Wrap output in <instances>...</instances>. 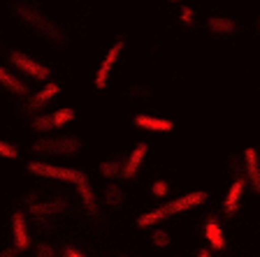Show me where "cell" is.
Instances as JSON below:
<instances>
[{"instance_id":"8","label":"cell","mask_w":260,"mask_h":257,"mask_svg":"<svg viewBox=\"0 0 260 257\" xmlns=\"http://www.w3.org/2000/svg\"><path fill=\"white\" fill-rule=\"evenodd\" d=\"M205 28L211 38H218V40L235 38V35L242 32V23H239L237 19H233V16H221V14L209 16L205 21Z\"/></svg>"},{"instance_id":"13","label":"cell","mask_w":260,"mask_h":257,"mask_svg":"<svg viewBox=\"0 0 260 257\" xmlns=\"http://www.w3.org/2000/svg\"><path fill=\"white\" fill-rule=\"evenodd\" d=\"M246 176L244 178H235L233 183H230V188H228L225 197H223V211H225V215H235L239 209H242V199H244V193H246Z\"/></svg>"},{"instance_id":"14","label":"cell","mask_w":260,"mask_h":257,"mask_svg":"<svg viewBox=\"0 0 260 257\" xmlns=\"http://www.w3.org/2000/svg\"><path fill=\"white\" fill-rule=\"evenodd\" d=\"M60 93V86L58 84H47V86H42L38 93H32L30 97H28V102H26V112L28 114H38V112H42L44 107H47L49 102L54 100L56 95Z\"/></svg>"},{"instance_id":"11","label":"cell","mask_w":260,"mask_h":257,"mask_svg":"<svg viewBox=\"0 0 260 257\" xmlns=\"http://www.w3.org/2000/svg\"><path fill=\"white\" fill-rule=\"evenodd\" d=\"M244 160V176H246V183H249L251 193L260 197V153L258 149H246L242 153Z\"/></svg>"},{"instance_id":"21","label":"cell","mask_w":260,"mask_h":257,"mask_svg":"<svg viewBox=\"0 0 260 257\" xmlns=\"http://www.w3.org/2000/svg\"><path fill=\"white\" fill-rule=\"evenodd\" d=\"M149 241H151L153 248H158V250H165V248L172 246V236H170L165 230H153L151 234H149Z\"/></svg>"},{"instance_id":"22","label":"cell","mask_w":260,"mask_h":257,"mask_svg":"<svg viewBox=\"0 0 260 257\" xmlns=\"http://www.w3.org/2000/svg\"><path fill=\"white\" fill-rule=\"evenodd\" d=\"M151 195L156 199H168L170 197V183L165 178H156L151 183Z\"/></svg>"},{"instance_id":"20","label":"cell","mask_w":260,"mask_h":257,"mask_svg":"<svg viewBox=\"0 0 260 257\" xmlns=\"http://www.w3.org/2000/svg\"><path fill=\"white\" fill-rule=\"evenodd\" d=\"M121 169H123V160H105L98 165L100 176L107 178L109 183H114L116 178H121Z\"/></svg>"},{"instance_id":"17","label":"cell","mask_w":260,"mask_h":257,"mask_svg":"<svg viewBox=\"0 0 260 257\" xmlns=\"http://www.w3.org/2000/svg\"><path fill=\"white\" fill-rule=\"evenodd\" d=\"M0 88L12 93V95H16V97L30 95V88H28L26 81H21L12 70H7V67H0Z\"/></svg>"},{"instance_id":"1","label":"cell","mask_w":260,"mask_h":257,"mask_svg":"<svg viewBox=\"0 0 260 257\" xmlns=\"http://www.w3.org/2000/svg\"><path fill=\"white\" fill-rule=\"evenodd\" d=\"M10 12L19 23L28 28L30 32H35L40 40H44L47 44H51L54 49H65L70 44V35L60 23H56L51 16H47L42 12V7L30 3V0H12Z\"/></svg>"},{"instance_id":"18","label":"cell","mask_w":260,"mask_h":257,"mask_svg":"<svg viewBox=\"0 0 260 257\" xmlns=\"http://www.w3.org/2000/svg\"><path fill=\"white\" fill-rule=\"evenodd\" d=\"M77 195H79V202H81V206H84V211H86L88 215H98L100 206H98V195H95L91 183L77 186Z\"/></svg>"},{"instance_id":"10","label":"cell","mask_w":260,"mask_h":257,"mask_svg":"<svg viewBox=\"0 0 260 257\" xmlns=\"http://www.w3.org/2000/svg\"><path fill=\"white\" fill-rule=\"evenodd\" d=\"M68 209H70L68 199L56 197V199H44V202H32L30 206H28V213H30L35 220L38 218H56V215H65Z\"/></svg>"},{"instance_id":"29","label":"cell","mask_w":260,"mask_h":257,"mask_svg":"<svg viewBox=\"0 0 260 257\" xmlns=\"http://www.w3.org/2000/svg\"><path fill=\"white\" fill-rule=\"evenodd\" d=\"M195 257H211V250H205V248H202V250L198 252V255H195Z\"/></svg>"},{"instance_id":"12","label":"cell","mask_w":260,"mask_h":257,"mask_svg":"<svg viewBox=\"0 0 260 257\" xmlns=\"http://www.w3.org/2000/svg\"><path fill=\"white\" fill-rule=\"evenodd\" d=\"M12 246L19 252L30 248V234H28V220L21 209L12 213Z\"/></svg>"},{"instance_id":"31","label":"cell","mask_w":260,"mask_h":257,"mask_svg":"<svg viewBox=\"0 0 260 257\" xmlns=\"http://www.w3.org/2000/svg\"><path fill=\"white\" fill-rule=\"evenodd\" d=\"M170 3H179V0H170Z\"/></svg>"},{"instance_id":"19","label":"cell","mask_w":260,"mask_h":257,"mask_svg":"<svg viewBox=\"0 0 260 257\" xmlns=\"http://www.w3.org/2000/svg\"><path fill=\"white\" fill-rule=\"evenodd\" d=\"M103 202L107 204L109 209H121L125 204V190L119 186V183H107L103 190Z\"/></svg>"},{"instance_id":"3","label":"cell","mask_w":260,"mask_h":257,"mask_svg":"<svg viewBox=\"0 0 260 257\" xmlns=\"http://www.w3.org/2000/svg\"><path fill=\"white\" fill-rule=\"evenodd\" d=\"M84 151V139L77 134L38 137L30 144V153L38 158H77Z\"/></svg>"},{"instance_id":"16","label":"cell","mask_w":260,"mask_h":257,"mask_svg":"<svg viewBox=\"0 0 260 257\" xmlns=\"http://www.w3.org/2000/svg\"><path fill=\"white\" fill-rule=\"evenodd\" d=\"M133 123H135V128L146 130V132H172L174 130V121L151 116V114H135Z\"/></svg>"},{"instance_id":"4","label":"cell","mask_w":260,"mask_h":257,"mask_svg":"<svg viewBox=\"0 0 260 257\" xmlns=\"http://www.w3.org/2000/svg\"><path fill=\"white\" fill-rule=\"evenodd\" d=\"M26 171L38 178H49V181H56V183H70V186L88 183L86 174L81 169H75V167H58V165L42 162V160H28Z\"/></svg>"},{"instance_id":"25","label":"cell","mask_w":260,"mask_h":257,"mask_svg":"<svg viewBox=\"0 0 260 257\" xmlns=\"http://www.w3.org/2000/svg\"><path fill=\"white\" fill-rule=\"evenodd\" d=\"M35 257H58V252H56V248L51 246V243L40 241L38 246H35Z\"/></svg>"},{"instance_id":"23","label":"cell","mask_w":260,"mask_h":257,"mask_svg":"<svg viewBox=\"0 0 260 257\" xmlns=\"http://www.w3.org/2000/svg\"><path fill=\"white\" fill-rule=\"evenodd\" d=\"M179 21L184 23L186 28H193L195 26V10L193 7H181V10H179Z\"/></svg>"},{"instance_id":"7","label":"cell","mask_w":260,"mask_h":257,"mask_svg":"<svg viewBox=\"0 0 260 257\" xmlns=\"http://www.w3.org/2000/svg\"><path fill=\"white\" fill-rule=\"evenodd\" d=\"M75 121V109L70 107H63V109H56L51 114H40L30 121V130L38 134H47V132H54V130H63L68 123Z\"/></svg>"},{"instance_id":"9","label":"cell","mask_w":260,"mask_h":257,"mask_svg":"<svg viewBox=\"0 0 260 257\" xmlns=\"http://www.w3.org/2000/svg\"><path fill=\"white\" fill-rule=\"evenodd\" d=\"M146 156H149V144H146V141H140V144L125 156L123 169H121V181L123 183L135 181L140 169H142V165H144V160H146Z\"/></svg>"},{"instance_id":"5","label":"cell","mask_w":260,"mask_h":257,"mask_svg":"<svg viewBox=\"0 0 260 257\" xmlns=\"http://www.w3.org/2000/svg\"><path fill=\"white\" fill-rule=\"evenodd\" d=\"M7 60H10V65L14 70H19L21 75L30 77L35 81H49V77H51V70H49L47 65L35 60L32 56L23 54V51H19V49H12L10 54H7Z\"/></svg>"},{"instance_id":"6","label":"cell","mask_w":260,"mask_h":257,"mask_svg":"<svg viewBox=\"0 0 260 257\" xmlns=\"http://www.w3.org/2000/svg\"><path fill=\"white\" fill-rule=\"evenodd\" d=\"M123 49H125V40L123 38L114 40V44L109 47V51L105 54V58L100 60V65H98V70H95V77H93V86H95V91H105V88H107L109 79H112V72H114V67H116V63H119Z\"/></svg>"},{"instance_id":"15","label":"cell","mask_w":260,"mask_h":257,"mask_svg":"<svg viewBox=\"0 0 260 257\" xmlns=\"http://www.w3.org/2000/svg\"><path fill=\"white\" fill-rule=\"evenodd\" d=\"M202 234H205V239H207L211 250H225L228 248V239H225V234H223V227H221L216 215H209V218L205 220Z\"/></svg>"},{"instance_id":"2","label":"cell","mask_w":260,"mask_h":257,"mask_svg":"<svg viewBox=\"0 0 260 257\" xmlns=\"http://www.w3.org/2000/svg\"><path fill=\"white\" fill-rule=\"evenodd\" d=\"M207 197H209V195H207L205 190H193V193H186V195H181V197H172L165 204H160L158 209L142 213L140 218L135 220V225L140 227V230H149V227L162 223L165 218H172V215H179V213H184V211L202 206V204L207 202Z\"/></svg>"},{"instance_id":"26","label":"cell","mask_w":260,"mask_h":257,"mask_svg":"<svg viewBox=\"0 0 260 257\" xmlns=\"http://www.w3.org/2000/svg\"><path fill=\"white\" fill-rule=\"evenodd\" d=\"M128 95L130 97H151L153 91L149 88V86H144V84H137V86H133V88L128 91Z\"/></svg>"},{"instance_id":"24","label":"cell","mask_w":260,"mask_h":257,"mask_svg":"<svg viewBox=\"0 0 260 257\" xmlns=\"http://www.w3.org/2000/svg\"><path fill=\"white\" fill-rule=\"evenodd\" d=\"M0 158L14 160V158H19V149H16L14 144H10V141H3V139H0Z\"/></svg>"},{"instance_id":"28","label":"cell","mask_w":260,"mask_h":257,"mask_svg":"<svg viewBox=\"0 0 260 257\" xmlns=\"http://www.w3.org/2000/svg\"><path fill=\"white\" fill-rule=\"evenodd\" d=\"M21 252L16 250L14 246H10V248H5V250H0V257H19Z\"/></svg>"},{"instance_id":"30","label":"cell","mask_w":260,"mask_h":257,"mask_svg":"<svg viewBox=\"0 0 260 257\" xmlns=\"http://www.w3.org/2000/svg\"><path fill=\"white\" fill-rule=\"evenodd\" d=\"M255 26H258V32H260V16H258V23H255Z\"/></svg>"},{"instance_id":"27","label":"cell","mask_w":260,"mask_h":257,"mask_svg":"<svg viewBox=\"0 0 260 257\" xmlns=\"http://www.w3.org/2000/svg\"><path fill=\"white\" fill-rule=\"evenodd\" d=\"M60 255H63V257H86V255H84V252H79V250H77V248H72V246H65Z\"/></svg>"}]
</instances>
